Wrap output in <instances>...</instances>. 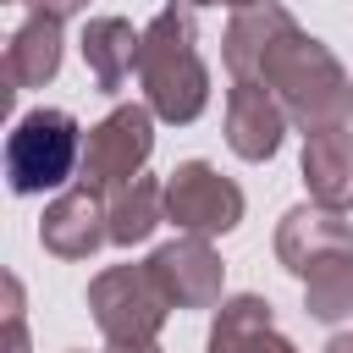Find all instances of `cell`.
Listing matches in <instances>:
<instances>
[{"label":"cell","mask_w":353,"mask_h":353,"mask_svg":"<svg viewBox=\"0 0 353 353\" xmlns=\"http://www.w3.org/2000/svg\"><path fill=\"white\" fill-rule=\"evenodd\" d=\"M6 353H28V309L17 276H6Z\"/></svg>","instance_id":"obj_17"},{"label":"cell","mask_w":353,"mask_h":353,"mask_svg":"<svg viewBox=\"0 0 353 353\" xmlns=\"http://www.w3.org/2000/svg\"><path fill=\"white\" fill-rule=\"evenodd\" d=\"M55 72H61V22L28 11V22L6 44V83L11 94H22V88H44Z\"/></svg>","instance_id":"obj_12"},{"label":"cell","mask_w":353,"mask_h":353,"mask_svg":"<svg viewBox=\"0 0 353 353\" xmlns=\"http://www.w3.org/2000/svg\"><path fill=\"white\" fill-rule=\"evenodd\" d=\"M110 353H116V347H110ZM127 353H160V347H127Z\"/></svg>","instance_id":"obj_22"},{"label":"cell","mask_w":353,"mask_h":353,"mask_svg":"<svg viewBox=\"0 0 353 353\" xmlns=\"http://www.w3.org/2000/svg\"><path fill=\"white\" fill-rule=\"evenodd\" d=\"M303 303H309V314L325 320V325H331V320H347V314H353V265L303 281Z\"/></svg>","instance_id":"obj_16"},{"label":"cell","mask_w":353,"mask_h":353,"mask_svg":"<svg viewBox=\"0 0 353 353\" xmlns=\"http://www.w3.org/2000/svg\"><path fill=\"white\" fill-rule=\"evenodd\" d=\"M77 165H83V127L66 110H55V105L28 110L11 127V138H6V182L22 199L72 182Z\"/></svg>","instance_id":"obj_3"},{"label":"cell","mask_w":353,"mask_h":353,"mask_svg":"<svg viewBox=\"0 0 353 353\" xmlns=\"http://www.w3.org/2000/svg\"><path fill=\"white\" fill-rule=\"evenodd\" d=\"M281 132H287L281 99L259 83H232V94H226V143H232V154L270 160L281 149Z\"/></svg>","instance_id":"obj_10"},{"label":"cell","mask_w":353,"mask_h":353,"mask_svg":"<svg viewBox=\"0 0 353 353\" xmlns=\"http://www.w3.org/2000/svg\"><path fill=\"white\" fill-rule=\"evenodd\" d=\"M265 331H276V309H270V298H259V292L221 298L204 353H243V347H248L254 336H265Z\"/></svg>","instance_id":"obj_15"},{"label":"cell","mask_w":353,"mask_h":353,"mask_svg":"<svg viewBox=\"0 0 353 353\" xmlns=\"http://www.w3.org/2000/svg\"><path fill=\"white\" fill-rule=\"evenodd\" d=\"M325 353H353V331H336V336L325 342Z\"/></svg>","instance_id":"obj_20"},{"label":"cell","mask_w":353,"mask_h":353,"mask_svg":"<svg viewBox=\"0 0 353 353\" xmlns=\"http://www.w3.org/2000/svg\"><path fill=\"white\" fill-rule=\"evenodd\" d=\"M188 6H232V11H248V6H265V0H188Z\"/></svg>","instance_id":"obj_21"},{"label":"cell","mask_w":353,"mask_h":353,"mask_svg":"<svg viewBox=\"0 0 353 353\" xmlns=\"http://www.w3.org/2000/svg\"><path fill=\"white\" fill-rule=\"evenodd\" d=\"M303 188L309 204L347 215L353 210V132L347 127H325L303 138Z\"/></svg>","instance_id":"obj_11"},{"label":"cell","mask_w":353,"mask_h":353,"mask_svg":"<svg viewBox=\"0 0 353 353\" xmlns=\"http://www.w3.org/2000/svg\"><path fill=\"white\" fill-rule=\"evenodd\" d=\"M28 6H33L39 17H55V22H66V17H77L88 0H28Z\"/></svg>","instance_id":"obj_18"},{"label":"cell","mask_w":353,"mask_h":353,"mask_svg":"<svg viewBox=\"0 0 353 353\" xmlns=\"http://www.w3.org/2000/svg\"><path fill=\"white\" fill-rule=\"evenodd\" d=\"M138 44H143V33H132L127 17H88V28H83V61H88L94 83L99 88H121L138 72Z\"/></svg>","instance_id":"obj_13"},{"label":"cell","mask_w":353,"mask_h":353,"mask_svg":"<svg viewBox=\"0 0 353 353\" xmlns=\"http://www.w3.org/2000/svg\"><path fill=\"white\" fill-rule=\"evenodd\" d=\"M105 199H110V243H121V248L143 243L165 221V188L154 176H138V182H127V188H116Z\"/></svg>","instance_id":"obj_14"},{"label":"cell","mask_w":353,"mask_h":353,"mask_svg":"<svg viewBox=\"0 0 353 353\" xmlns=\"http://www.w3.org/2000/svg\"><path fill=\"white\" fill-rule=\"evenodd\" d=\"M149 154H154V110L149 105H116L105 121L88 127L77 182H88L99 193H116V188L143 176Z\"/></svg>","instance_id":"obj_5"},{"label":"cell","mask_w":353,"mask_h":353,"mask_svg":"<svg viewBox=\"0 0 353 353\" xmlns=\"http://www.w3.org/2000/svg\"><path fill=\"white\" fill-rule=\"evenodd\" d=\"M243 353H298V347H292L287 336H276V331H265V336H254V342H248Z\"/></svg>","instance_id":"obj_19"},{"label":"cell","mask_w":353,"mask_h":353,"mask_svg":"<svg viewBox=\"0 0 353 353\" xmlns=\"http://www.w3.org/2000/svg\"><path fill=\"white\" fill-rule=\"evenodd\" d=\"M39 243L55 259H88L99 243H110V199L99 188H88V182L66 188L55 204H44Z\"/></svg>","instance_id":"obj_9"},{"label":"cell","mask_w":353,"mask_h":353,"mask_svg":"<svg viewBox=\"0 0 353 353\" xmlns=\"http://www.w3.org/2000/svg\"><path fill=\"white\" fill-rule=\"evenodd\" d=\"M88 309H94L99 336L116 353H127V347H154L171 303L154 287L149 265H110V270H99L88 281Z\"/></svg>","instance_id":"obj_4"},{"label":"cell","mask_w":353,"mask_h":353,"mask_svg":"<svg viewBox=\"0 0 353 353\" xmlns=\"http://www.w3.org/2000/svg\"><path fill=\"white\" fill-rule=\"evenodd\" d=\"M276 259L298 276V281H314L325 270H342L353 265V226L336 215V210H320V204H298L281 215L276 226Z\"/></svg>","instance_id":"obj_7"},{"label":"cell","mask_w":353,"mask_h":353,"mask_svg":"<svg viewBox=\"0 0 353 353\" xmlns=\"http://www.w3.org/2000/svg\"><path fill=\"white\" fill-rule=\"evenodd\" d=\"M72 353H83V347H72Z\"/></svg>","instance_id":"obj_23"},{"label":"cell","mask_w":353,"mask_h":353,"mask_svg":"<svg viewBox=\"0 0 353 353\" xmlns=\"http://www.w3.org/2000/svg\"><path fill=\"white\" fill-rule=\"evenodd\" d=\"M165 221L188 237H221L243 221V188L221 176L210 160H182L165 176Z\"/></svg>","instance_id":"obj_6"},{"label":"cell","mask_w":353,"mask_h":353,"mask_svg":"<svg viewBox=\"0 0 353 353\" xmlns=\"http://www.w3.org/2000/svg\"><path fill=\"white\" fill-rule=\"evenodd\" d=\"M138 83L143 99L160 121L188 127L199 121V110L210 105V66L199 55V22L188 11V0H171L154 11V22L143 28L138 44Z\"/></svg>","instance_id":"obj_2"},{"label":"cell","mask_w":353,"mask_h":353,"mask_svg":"<svg viewBox=\"0 0 353 353\" xmlns=\"http://www.w3.org/2000/svg\"><path fill=\"white\" fill-rule=\"evenodd\" d=\"M143 265H149V276H154V287L165 292L171 309H221V276H226V265L210 248V237H188L182 232L176 243H160Z\"/></svg>","instance_id":"obj_8"},{"label":"cell","mask_w":353,"mask_h":353,"mask_svg":"<svg viewBox=\"0 0 353 353\" xmlns=\"http://www.w3.org/2000/svg\"><path fill=\"white\" fill-rule=\"evenodd\" d=\"M221 55H226L232 83L270 88L281 99L287 121L303 127V138L325 132V127H347V116H353V83H347L342 61L320 39H309L292 22V11H281L276 0L232 11Z\"/></svg>","instance_id":"obj_1"}]
</instances>
